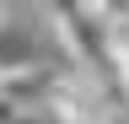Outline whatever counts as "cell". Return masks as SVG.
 <instances>
[{
  "label": "cell",
  "mask_w": 129,
  "mask_h": 124,
  "mask_svg": "<svg viewBox=\"0 0 129 124\" xmlns=\"http://www.w3.org/2000/svg\"><path fill=\"white\" fill-rule=\"evenodd\" d=\"M48 22H54L59 54H70L75 70H86L108 92H118L113 86V22H102L91 6H81V0H48Z\"/></svg>",
  "instance_id": "6da1fadb"
},
{
  "label": "cell",
  "mask_w": 129,
  "mask_h": 124,
  "mask_svg": "<svg viewBox=\"0 0 129 124\" xmlns=\"http://www.w3.org/2000/svg\"><path fill=\"white\" fill-rule=\"evenodd\" d=\"M118 92H108L97 76L86 70H54V86H48L43 113L48 124H118Z\"/></svg>",
  "instance_id": "7a4b0ae2"
},
{
  "label": "cell",
  "mask_w": 129,
  "mask_h": 124,
  "mask_svg": "<svg viewBox=\"0 0 129 124\" xmlns=\"http://www.w3.org/2000/svg\"><path fill=\"white\" fill-rule=\"evenodd\" d=\"M38 65H43V49L32 38V27L22 16H0V81L22 76V70H38Z\"/></svg>",
  "instance_id": "3957f363"
},
{
  "label": "cell",
  "mask_w": 129,
  "mask_h": 124,
  "mask_svg": "<svg viewBox=\"0 0 129 124\" xmlns=\"http://www.w3.org/2000/svg\"><path fill=\"white\" fill-rule=\"evenodd\" d=\"M48 86H54V70H48V65H38V70H22V76H6V81H0V97H6L11 108L43 113V103H48Z\"/></svg>",
  "instance_id": "277c9868"
},
{
  "label": "cell",
  "mask_w": 129,
  "mask_h": 124,
  "mask_svg": "<svg viewBox=\"0 0 129 124\" xmlns=\"http://www.w3.org/2000/svg\"><path fill=\"white\" fill-rule=\"evenodd\" d=\"M113 86L118 97H129V22L113 27Z\"/></svg>",
  "instance_id": "5b68a950"
},
{
  "label": "cell",
  "mask_w": 129,
  "mask_h": 124,
  "mask_svg": "<svg viewBox=\"0 0 129 124\" xmlns=\"http://www.w3.org/2000/svg\"><path fill=\"white\" fill-rule=\"evenodd\" d=\"M81 6H91L97 16H102V22H113V27H118V22H129V0H81Z\"/></svg>",
  "instance_id": "8992f818"
},
{
  "label": "cell",
  "mask_w": 129,
  "mask_h": 124,
  "mask_svg": "<svg viewBox=\"0 0 129 124\" xmlns=\"http://www.w3.org/2000/svg\"><path fill=\"white\" fill-rule=\"evenodd\" d=\"M0 124H48V113H27V108H11L0 97Z\"/></svg>",
  "instance_id": "52a82bcc"
},
{
  "label": "cell",
  "mask_w": 129,
  "mask_h": 124,
  "mask_svg": "<svg viewBox=\"0 0 129 124\" xmlns=\"http://www.w3.org/2000/svg\"><path fill=\"white\" fill-rule=\"evenodd\" d=\"M0 16H6V0H0Z\"/></svg>",
  "instance_id": "ba28073f"
}]
</instances>
